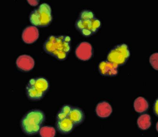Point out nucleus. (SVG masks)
<instances>
[{"label": "nucleus", "instance_id": "1", "mask_svg": "<svg viewBox=\"0 0 158 137\" xmlns=\"http://www.w3.org/2000/svg\"><path fill=\"white\" fill-rule=\"evenodd\" d=\"M72 39L69 36L52 35L48 37L44 44V51L59 61L68 58L71 51Z\"/></svg>", "mask_w": 158, "mask_h": 137}, {"label": "nucleus", "instance_id": "2", "mask_svg": "<svg viewBox=\"0 0 158 137\" xmlns=\"http://www.w3.org/2000/svg\"><path fill=\"white\" fill-rule=\"evenodd\" d=\"M46 120L45 113L39 109H33L27 111L21 120L20 126L23 132L27 135H34L39 133Z\"/></svg>", "mask_w": 158, "mask_h": 137}, {"label": "nucleus", "instance_id": "3", "mask_svg": "<svg viewBox=\"0 0 158 137\" xmlns=\"http://www.w3.org/2000/svg\"><path fill=\"white\" fill-rule=\"evenodd\" d=\"M48 80L44 77L31 79L26 87V96L30 101L38 102L44 98L49 90Z\"/></svg>", "mask_w": 158, "mask_h": 137}, {"label": "nucleus", "instance_id": "4", "mask_svg": "<svg viewBox=\"0 0 158 137\" xmlns=\"http://www.w3.org/2000/svg\"><path fill=\"white\" fill-rule=\"evenodd\" d=\"M29 20L33 26L37 27H48L52 21L51 7L47 3L40 4L38 8L31 12Z\"/></svg>", "mask_w": 158, "mask_h": 137}, {"label": "nucleus", "instance_id": "5", "mask_svg": "<svg viewBox=\"0 0 158 137\" xmlns=\"http://www.w3.org/2000/svg\"><path fill=\"white\" fill-rule=\"evenodd\" d=\"M130 58V50L127 44H118L107 54L106 61L116 66H124Z\"/></svg>", "mask_w": 158, "mask_h": 137}, {"label": "nucleus", "instance_id": "6", "mask_svg": "<svg viewBox=\"0 0 158 137\" xmlns=\"http://www.w3.org/2000/svg\"><path fill=\"white\" fill-rule=\"evenodd\" d=\"M101 21L97 18H93L91 19H78L75 22L76 29L81 33L83 37L88 38L90 36L98 33V31L101 27Z\"/></svg>", "mask_w": 158, "mask_h": 137}, {"label": "nucleus", "instance_id": "7", "mask_svg": "<svg viewBox=\"0 0 158 137\" xmlns=\"http://www.w3.org/2000/svg\"><path fill=\"white\" fill-rule=\"evenodd\" d=\"M75 54L79 60L84 62L90 60L93 56V46L87 42H82L76 47Z\"/></svg>", "mask_w": 158, "mask_h": 137}, {"label": "nucleus", "instance_id": "8", "mask_svg": "<svg viewBox=\"0 0 158 137\" xmlns=\"http://www.w3.org/2000/svg\"><path fill=\"white\" fill-rule=\"evenodd\" d=\"M99 73L102 77H116L118 74V66H114L107 61H101L98 66Z\"/></svg>", "mask_w": 158, "mask_h": 137}, {"label": "nucleus", "instance_id": "9", "mask_svg": "<svg viewBox=\"0 0 158 137\" xmlns=\"http://www.w3.org/2000/svg\"><path fill=\"white\" fill-rule=\"evenodd\" d=\"M16 65L20 71L27 72L33 70L35 65V62L29 55H21L17 59Z\"/></svg>", "mask_w": 158, "mask_h": 137}, {"label": "nucleus", "instance_id": "10", "mask_svg": "<svg viewBox=\"0 0 158 137\" xmlns=\"http://www.w3.org/2000/svg\"><path fill=\"white\" fill-rule=\"evenodd\" d=\"M39 38V30L35 26L25 27L22 33V39L26 44L34 43Z\"/></svg>", "mask_w": 158, "mask_h": 137}, {"label": "nucleus", "instance_id": "11", "mask_svg": "<svg viewBox=\"0 0 158 137\" xmlns=\"http://www.w3.org/2000/svg\"><path fill=\"white\" fill-rule=\"evenodd\" d=\"M74 127L75 126L73 122L70 120L69 117L57 120V122H56V129L57 130V131L60 132L61 134H70L73 131Z\"/></svg>", "mask_w": 158, "mask_h": 137}, {"label": "nucleus", "instance_id": "12", "mask_svg": "<svg viewBox=\"0 0 158 137\" xmlns=\"http://www.w3.org/2000/svg\"><path fill=\"white\" fill-rule=\"evenodd\" d=\"M68 117L70 118V120L73 122L74 126H77L84 122L86 115H85L84 111L81 108L73 107Z\"/></svg>", "mask_w": 158, "mask_h": 137}, {"label": "nucleus", "instance_id": "13", "mask_svg": "<svg viewBox=\"0 0 158 137\" xmlns=\"http://www.w3.org/2000/svg\"><path fill=\"white\" fill-rule=\"evenodd\" d=\"M112 113V107L106 101L100 102L96 107V114L98 117L107 118L109 117Z\"/></svg>", "mask_w": 158, "mask_h": 137}, {"label": "nucleus", "instance_id": "14", "mask_svg": "<svg viewBox=\"0 0 158 137\" xmlns=\"http://www.w3.org/2000/svg\"><path fill=\"white\" fill-rule=\"evenodd\" d=\"M133 107L136 112L142 114V113L147 111V110L149 108V103L144 97L139 96L134 101Z\"/></svg>", "mask_w": 158, "mask_h": 137}, {"label": "nucleus", "instance_id": "15", "mask_svg": "<svg viewBox=\"0 0 158 137\" xmlns=\"http://www.w3.org/2000/svg\"><path fill=\"white\" fill-rule=\"evenodd\" d=\"M151 125V116L148 114H142L137 119V126L141 130H148L150 128Z\"/></svg>", "mask_w": 158, "mask_h": 137}, {"label": "nucleus", "instance_id": "16", "mask_svg": "<svg viewBox=\"0 0 158 137\" xmlns=\"http://www.w3.org/2000/svg\"><path fill=\"white\" fill-rule=\"evenodd\" d=\"M72 107H72L71 105H64V106L61 107L59 111H58V112L57 113V115H56L57 120H61V119L68 117L69 113L71 111Z\"/></svg>", "mask_w": 158, "mask_h": 137}, {"label": "nucleus", "instance_id": "17", "mask_svg": "<svg viewBox=\"0 0 158 137\" xmlns=\"http://www.w3.org/2000/svg\"><path fill=\"white\" fill-rule=\"evenodd\" d=\"M56 131L52 126H43L39 131V135L41 137H54Z\"/></svg>", "mask_w": 158, "mask_h": 137}, {"label": "nucleus", "instance_id": "18", "mask_svg": "<svg viewBox=\"0 0 158 137\" xmlns=\"http://www.w3.org/2000/svg\"><path fill=\"white\" fill-rule=\"evenodd\" d=\"M93 18H95V15L90 10H83L79 14L78 16V18L80 19H91Z\"/></svg>", "mask_w": 158, "mask_h": 137}, {"label": "nucleus", "instance_id": "19", "mask_svg": "<svg viewBox=\"0 0 158 137\" xmlns=\"http://www.w3.org/2000/svg\"><path fill=\"white\" fill-rule=\"evenodd\" d=\"M157 52H155L153 54L151 55L150 57V64L151 66H152L153 69H155L156 71L158 70V62H157Z\"/></svg>", "mask_w": 158, "mask_h": 137}, {"label": "nucleus", "instance_id": "20", "mask_svg": "<svg viewBox=\"0 0 158 137\" xmlns=\"http://www.w3.org/2000/svg\"><path fill=\"white\" fill-rule=\"evenodd\" d=\"M157 102H158V100H157V99H156L155 102H154V105H153V111H154V114H155L156 116H158Z\"/></svg>", "mask_w": 158, "mask_h": 137}, {"label": "nucleus", "instance_id": "21", "mask_svg": "<svg viewBox=\"0 0 158 137\" xmlns=\"http://www.w3.org/2000/svg\"><path fill=\"white\" fill-rule=\"evenodd\" d=\"M27 3H29L30 5L36 6V5H38V3H39V1H38V0H35V1H32V0H27Z\"/></svg>", "mask_w": 158, "mask_h": 137}]
</instances>
